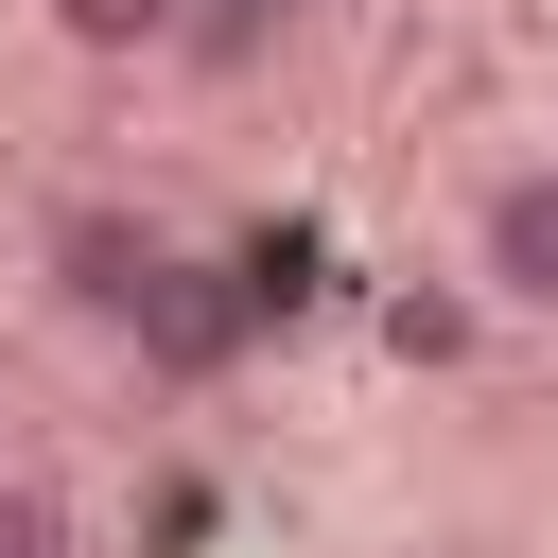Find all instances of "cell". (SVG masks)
<instances>
[{"label": "cell", "mask_w": 558, "mask_h": 558, "mask_svg": "<svg viewBox=\"0 0 558 558\" xmlns=\"http://www.w3.org/2000/svg\"><path fill=\"white\" fill-rule=\"evenodd\" d=\"M471 296L506 331H558V157H523V174L471 192Z\"/></svg>", "instance_id": "cell-2"}, {"label": "cell", "mask_w": 558, "mask_h": 558, "mask_svg": "<svg viewBox=\"0 0 558 558\" xmlns=\"http://www.w3.org/2000/svg\"><path fill=\"white\" fill-rule=\"evenodd\" d=\"M209 523H227V488H209V471H157V488H140V558H192Z\"/></svg>", "instance_id": "cell-6"}, {"label": "cell", "mask_w": 558, "mask_h": 558, "mask_svg": "<svg viewBox=\"0 0 558 558\" xmlns=\"http://www.w3.org/2000/svg\"><path fill=\"white\" fill-rule=\"evenodd\" d=\"M279 17H296V0H174V70H192V87H244V70L279 52Z\"/></svg>", "instance_id": "cell-3"}, {"label": "cell", "mask_w": 558, "mask_h": 558, "mask_svg": "<svg viewBox=\"0 0 558 558\" xmlns=\"http://www.w3.org/2000/svg\"><path fill=\"white\" fill-rule=\"evenodd\" d=\"M0 558H87V523H70L52 471H0Z\"/></svg>", "instance_id": "cell-5"}, {"label": "cell", "mask_w": 558, "mask_h": 558, "mask_svg": "<svg viewBox=\"0 0 558 558\" xmlns=\"http://www.w3.org/2000/svg\"><path fill=\"white\" fill-rule=\"evenodd\" d=\"M52 17V52H87V70H174V0H35Z\"/></svg>", "instance_id": "cell-4"}, {"label": "cell", "mask_w": 558, "mask_h": 558, "mask_svg": "<svg viewBox=\"0 0 558 558\" xmlns=\"http://www.w3.org/2000/svg\"><path fill=\"white\" fill-rule=\"evenodd\" d=\"M174 279H192V244H174L157 209H122V192H70V209L35 227V296H52L70 331H105V349H140Z\"/></svg>", "instance_id": "cell-1"}]
</instances>
